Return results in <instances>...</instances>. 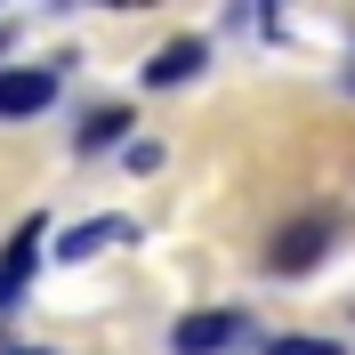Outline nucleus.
Returning <instances> with one entry per match:
<instances>
[{
  "instance_id": "1",
  "label": "nucleus",
  "mask_w": 355,
  "mask_h": 355,
  "mask_svg": "<svg viewBox=\"0 0 355 355\" xmlns=\"http://www.w3.org/2000/svg\"><path fill=\"white\" fill-rule=\"evenodd\" d=\"M323 250H331V218H299L291 234H275L266 266H275V275H307V266L323 259Z\"/></svg>"
},
{
  "instance_id": "2",
  "label": "nucleus",
  "mask_w": 355,
  "mask_h": 355,
  "mask_svg": "<svg viewBox=\"0 0 355 355\" xmlns=\"http://www.w3.org/2000/svg\"><path fill=\"white\" fill-rule=\"evenodd\" d=\"M234 339H243V315H234V307H210V315H186V323L170 331V347L178 355H218V347H234Z\"/></svg>"
},
{
  "instance_id": "3",
  "label": "nucleus",
  "mask_w": 355,
  "mask_h": 355,
  "mask_svg": "<svg viewBox=\"0 0 355 355\" xmlns=\"http://www.w3.org/2000/svg\"><path fill=\"white\" fill-rule=\"evenodd\" d=\"M41 234H49L41 218H24V226H17V243L0 250V307H17V299H24L33 266H41Z\"/></svg>"
},
{
  "instance_id": "4",
  "label": "nucleus",
  "mask_w": 355,
  "mask_h": 355,
  "mask_svg": "<svg viewBox=\"0 0 355 355\" xmlns=\"http://www.w3.org/2000/svg\"><path fill=\"white\" fill-rule=\"evenodd\" d=\"M57 97V73L49 65H24V73H0V121H24Z\"/></svg>"
},
{
  "instance_id": "5",
  "label": "nucleus",
  "mask_w": 355,
  "mask_h": 355,
  "mask_svg": "<svg viewBox=\"0 0 355 355\" xmlns=\"http://www.w3.org/2000/svg\"><path fill=\"white\" fill-rule=\"evenodd\" d=\"M202 57H210L202 41H170L162 57H146L137 73H146V89H178V81H194V73H202Z\"/></svg>"
},
{
  "instance_id": "6",
  "label": "nucleus",
  "mask_w": 355,
  "mask_h": 355,
  "mask_svg": "<svg viewBox=\"0 0 355 355\" xmlns=\"http://www.w3.org/2000/svg\"><path fill=\"white\" fill-rule=\"evenodd\" d=\"M105 243H137V226H130V218H97V226H73L57 259H73V266H81L89 250H105Z\"/></svg>"
},
{
  "instance_id": "7",
  "label": "nucleus",
  "mask_w": 355,
  "mask_h": 355,
  "mask_svg": "<svg viewBox=\"0 0 355 355\" xmlns=\"http://www.w3.org/2000/svg\"><path fill=\"white\" fill-rule=\"evenodd\" d=\"M121 130H130V113H121V105H97V113L81 121V130H73V146H81V154H105V146H113Z\"/></svg>"
},
{
  "instance_id": "8",
  "label": "nucleus",
  "mask_w": 355,
  "mask_h": 355,
  "mask_svg": "<svg viewBox=\"0 0 355 355\" xmlns=\"http://www.w3.org/2000/svg\"><path fill=\"white\" fill-rule=\"evenodd\" d=\"M0 355H41V347H0Z\"/></svg>"
}]
</instances>
